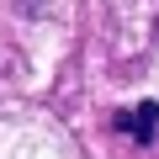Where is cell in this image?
<instances>
[{
	"label": "cell",
	"mask_w": 159,
	"mask_h": 159,
	"mask_svg": "<svg viewBox=\"0 0 159 159\" xmlns=\"http://www.w3.org/2000/svg\"><path fill=\"white\" fill-rule=\"evenodd\" d=\"M111 127H117V133H127L133 143H154V138H159V106H154V101H143V106H133V111L111 117Z\"/></svg>",
	"instance_id": "obj_1"
}]
</instances>
